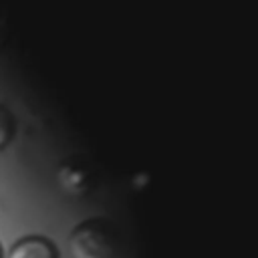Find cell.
<instances>
[{"instance_id": "cell-1", "label": "cell", "mask_w": 258, "mask_h": 258, "mask_svg": "<svg viewBox=\"0 0 258 258\" xmlns=\"http://www.w3.org/2000/svg\"><path fill=\"white\" fill-rule=\"evenodd\" d=\"M117 248V234L111 224L103 220H89L81 224L69 240L73 258H113Z\"/></svg>"}, {"instance_id": "cell-4", "label": "cell", "mask_w": 258, "mask_h": 258, "mask_svg": "<svg viewBox=\"0 0 258 258\" xmlns=\"http://www.w3.org/2000/svg\"><path fill=\"white\" fill-rule=\"evenodd\" d=\"M0 258H2V248H0Z\"/></svg>"}, {"instance_id": "cell-2", "label": "cell", "mask_w": 258, "mask_h": 258, "mask_svg": "<svg viewBox=\"0 0 258 258\" xmlns=\"http://www.w3.org/2000/svg\"><path fill=\"white\" fill-rule=\"evenodd\" d=\"M8 258H58L54 244L40 236H30L16 242Z\"/></svg>"}, {"instance_id": "cell-3", "label": "cell", "mask_w": 258, "mask_h": 258, "mask_svg": "<svg viewBox=\"0 0 258 258\" xmlns=\"http://www.w3.org/2000/svg\"><path fill=\"white\" fill-rule=\"evenodd\" d=\"M14 135V119L6 107L0 105V149L8 145V141Z\"/></svg>"}]
</instances>
